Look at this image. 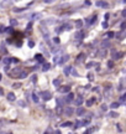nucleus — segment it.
<instances>
[{"label": "nucleus", "instance_id": "nucleus-42", "mask_svg": "<svg viewBox=\"0 0 126 134\" xmlns=\"http://www.w3.org/2000/svg\"><path fill=\"white\" fill-rule=\"evenodd\" d=\"M120 99H121V102H124V100L126 99V94H122V96H121V98H120Z\"/></svg>", "mask_w": 126, "mask_h": 134}, {"label": "nucleus", "instance_id": "nucleus-16", "mask_svg": "<svg viewBox=\"0 0 126 134\" xmlns=\"http://www.w3.org/2000/svg\"><path fill=\"white\" fill-rule=\"evenodd\" d=\"M53 86H56V87H58L59 85H61V78H56V80H53Z\"/></svg>", "mask_w": 126, "mask_h": 134}, {"label": "nucleus", "instance_id": "nucleus-13", "mask_svg": "<svg viewBox=\"0 0 126 134\" xmlns=\"http://www.w3.org/2000/svg\"><path fill=\"white\" fill-rule=\"evenodd\" d=\"M11 62H12V57H5L4 58V63H5V65H10Z\"/></svg>", "mask_w": 126, "mask_h": 134}, {"label": "nucleus", "instance_id": "nucleus-46", "mask_svg": "<svg viewBox=\"0 0 126 134\" xmlns=\"http://www.w3.org/2000/svg\"><path fill=\"white\" fill-rule=\"evenodd\" d=\"M4 70H5V71H6V72L9 71V70H10V67H9V65H6V66H5V68H4Z\"/></svg>", "mask_w": 126, "mask_h": 134}, {"label": "nucleus", "instance_id": "nucleus-37", "mask_svg": "<svg viewBox=\"0 0 126 134\" xmlns=\"http://www.w3.org/2000/svg\"><path fill=\"white\" fill-rule=\"evenodd\" d=\"M31 27H32V23H29V24H27V26H26V29L31 30Z\"/></svg>", "mask_w": 126, "mask_h": 134}, {"label": "nucleus", "instance_id": "nucleus-47", "mask_svg": "<svg viewBox=\"0 0 126 134\" xmlns=\"http://www.w3.org/2000/svg\"><path fill=\"white\" fill-rule=\"evenodd\" d=\"M103 46H104V47H105V46H109V42H106V41H104V42H103Z\"/></svg>", "mask_w": 126, "mask_h": 134}, {"label": "nucleus", "instance_id": "nucleus-45", "mask_svg": "<svg viewBox=\"0 0 126 134\" xmlns=\"http://www.w3.org/2000/svg\"><path fill=\"white\" fill-rule=\"evenodd\" d=\"M12 62L17 63V62H19V58H14V57H12Z\"/></svg>", "mask_w": 126, "mask_h": 134}, {"label": "nucleus", "instance_id": "nucleus-32", "mask_svg": "<svg viewBox=\"0 0 126 134\" xmlns=\"http://www.w3.org/2000/svg\"><path fill=\"white\" fill-rule=\"evenodd\" d=\"M102 26L104 27V29H108V21H106V20H105V21L102 24Z\"/></svg>", "mask_w": 126, "mask_h": 134}, {"label": "nucleus", "instance_id": "nucleus-29", "mask_svg": "<svg viewBox=\"0 0 126 134\" xmlns=\"http://www.w3.org/2000/svg\"><path fill=\"white\" fill-rule=\"evenodd\" d=\"M93 66H95V62H89V63H87V68H90V67H93Z\"/></svg>", "mask_w": 126, "mask_h": 134}, {"label": "nucleus", "instance_id": "nucleus-33", "mask_svg": "<svg viewBox=\"0 0 126 134\" xmlns=\"http://www.w3.org/2000/svg\"><path fill=\"white\" fill-rule=\"evenodd\" d=\"M53 42H56V43H59V42H61V40H59V37H57V36H56V37L53 38Z\"/></svg>", "mask_w": 126, "mask_h": 134}, {"label": "nucleus", "instance_id": "nucleus-40", "mask_svg": "<svg viewBox=\"0 0 126 134\" xmlns=\"http://www.w3.org/2000/svg\"><path fill=\"white\" fill-rule=\"evenodd\" d=\"M25 9H14V11L15 13H20V11H24Z\"/></svg>", "mask_w": 126, "mask_h": 134}, {"label": "nucleus", "instance_id": "nucleus-8", "mask_svg": "<svg viewBox=\"0 0 126 134\" xmlns=\"http://www.w3.org/2000/svg\"><path fill=\"white\" fill-rule=\"evenodd\" d=\"M83 37H84V34H83L82 31H79V32L75 34V40H83Z\"/></svg>", "mask_w": 126, "mask_h": 134}, {"label": "nucleus", "instance_id": "nucleus-4", "mask_svg": "<svg viewBox=\"0 0 126 134\" xmlns=\"http://www.w3.org/2000/svg\"><path fill=\"white\" fill-rule=\"evenodd\" d=\"M6 98H8V100H10V102H14L16 97H15V94L12 93V92H9V93H8V96H6Z\"/></svg>", "mask_w": 126, "mask_h": 134}, {"label": "nucleus", "instance_id": "nucleus-17", "mask_svg": "<svg viewBox=\"0 0 126 134\" xmlns=\"http://www.w3.org/2000/svg\"><path fill=\"white\" fill-rule=\"evenodd\" d=\"M49 68H51V65H49V63H45L43 65V67H42V71H48Z\"/></svg>", "mask_w": 126, "mask_h": 134}, {"label": "nucleus", "instance_id": "nucleus-50", "mask_svg": "<svg viewBox=\"0 0 126 134\" xmlns=\"http://www.w3.org/2000/svg\"><path fill=\"white\" fill-rule=\"evenodd\" d=\"M3 94H4V91H3V88L0 87V96H3Z\"/></svg>", "mask_w": 126, "mask_h": 134}, {"label": "nucleus", "instance_id": "nucleus-3", "mask_svg": "<svg viewBox=\"0 0 126 134\" xmlns=\"http://www.w3.org/2000/svg\"><path fill=\"white\" fill-rule=\"evenodd\" d=\"M62 60H58V61H57V63H58V65H63V63L66 62V61H68V58H69V56H68V55H64V56H62Z\"/></svg>", "mask_w": 126, "mask_h": 134}, {"label": "nucleus", "instance_id": "nucleus-12", "mask_svg": "<svg viewBox=\"0 0 126 134\" xmlns=\"http://www.w3.org/2000/svg\"><path fill=\"white\" fill-rule=\"evenodd\" d=\"M85 57V55H84V53H80V55H79V56H78L77 57V60H75V62H82L83 61V58Z\"/></svg>", "mask_w": 126, "mask_h": 134}, {"label": "nucleus", "instance_id": "nucleus-39", "mask_svg": "<svg viewBox=\"0 0 126 134\" xmlns=\"http://www.w3.org/2000/svg\"><path fill=\"white\" fill-rule=\"evenodd\" d=\"M36 81H37V76L34 75V76H32V82H36Z\"/></svg>", "mask_w": 126, "mask_h": 134}, {"label": "nucleus", "instance_id": "nucleus-43", "mask_svg": "<svg viewBox=\"0 0 126 134\" xmlns=\"http://www.w3.org/2000/svg\"><path fill=\"white\" fill-rule=\"evenodd\" d=\"M19 105H21V107H25V103L22 102V100H19Z\"/></svg>", "mask_w": 126, "mask_h": 134}, {"label": "nucleus", "instance_id": "nucleus-14", "mask_svg": "<svg viewBox=\"0 0 126 134\" xmlns=\"http://www.w3.org/2000/svg\"><path fill=\"white\" fill-rule=\"evenodd\" d=\"M85 113V109L84 108H78L77 109V115H83Z\"/></svg>", "mask_w": 126, "mask_h": 134}, {"label": "nucleus", "instance_id": "nucleus-28", "mask_svg": "<svg viewBox=\"0 0 126 134\" xmlns=\"http://www.w3.org/2000/svg\"><path fill=\"white\" fill-rule=\"evenodd\" d=\"M98 19V16L97 15H94V16H93L92 18V20H90V24H94V23H95V20Z\"/></svg>", "mask_w": 126, "mask_h": 134}, {"label": "nucleus", "instance_id": "nucleus-27", "mask_svg": "<svg viewBox=\"0 0 126 134\" xmlns=\"http://www.w3.org/2000/svg\"><path fill=\"white\" fill-rule=\"evenodd\" d=\"M88 80H89V81H93V80H94V75H93V73H88Z\"/></svg>", "mask_w": 126, "mask_h": 134}, {"label": "nucleus", "instance_id": "nucleus-20", "mask_svg": "<svg viewBox=\"0 0 126 134\" xmlns=\"http://www.w3.org/2000/svg\"><path fill=\"white\" fill-rule=\"evenodd\" d=\"M95 102V98H92V99H88L87 100V105L88 107H90V105H93V103Z\"/></svg>", "mask_w": 126, "mask_h": 134}, {"label": "nucleus", "instance_id": "nucleus-51", "mask_svg": "<svg viewBox=\"0 0 126 134\" xmlns=\"http://www.w3.org/2000/svg\"><path fill=\"white\" fill-rule=\"evenodd\" d=\"M1 78H3V76H1V73H0V81H1Z\"/></svg>", "mask_w": 126, "mask_h": 134}, {"label": "nucleus", "instance_id": "nucleus-19", "mask_svg": "<svg viewBox=\"0 0 126 134\" xmlns=\"http://www.w3.org/2000/svg\"><path fill=\"white\" fill-rule=\"evenodd\" d=\"M27 77V72H20V75H19V78H26Z\"/></svg>", "mask_w": 126, "mask_h": 134}, {"label": "nucleus", "instance_id": "nucleus-41", "mask_svg": "<svg viewBox=\"0 0 126 134\" xmlns=\"http://www.w3.org/2000/svg\"><path fill=\"white\" fill-rule=\"evenodd\" d=\"M45 3H47V4H51V3H53L54 0H43Z\"/></svg>", "mask_w": 126, "mask_h": 134}, {"label": "nucleus", "instance_id": "nucleus-26", "mask_svg": "<svg viewBox=\"0 0 126 134\" xmlns=\"http://www.w3.org/2000/svg\"><path fill=\"white\" fill-rule=\"evenodd\" d=\"M94 130H97V128H95V127H92L90 129H87V130H85V133H92V132H94Z\"/></svg>", "mask_w": 126, "mask_h": 134}, {"label": "nucleus", "instance_id": "nucleus-48", "mask_svg": "<svg viewBox=\"0 0 126 134\" xmlns=\"http://www.w3.org/2000/svg\"><path fill=\"white\" fill-rule=\"evenodd\" d=\"M106 108H108V107H106L105 104H103V105H102V109H103V110H106Z\"/></svg>", "mask_w": 126, "mask_h": 134}, {"label": "nucleus", "instance_id": "nucleus-44", "mask_svg": "<svg viewBox=\"0 0 126 134\" xmlns=\"http://www.w3.org/2000/svg\"><path fill=\"white\" fill-rule=\"evenodd\" d=\"M125 26H126V23H122L121 24V30H125Z\"/></svg>", "mask_w": 126, "mask_h": 134}, {"label": "nucleus", "instance_id": "nucleus-49", "mask_svg": "<svg viewBox=\"0 0 126 134\" xmlns=\"http://www.w3.org/2000/svg\"><path fill=\"white\" fill-rule=\"evenodd\" d=\"M121 15H122V16H124V18H125V16H126V10H122Z\"/></svg>", "mask_w": 126, "mask_h": 134}, {"label": "nucleus", "instance_id": "nucleus-30", "mask_svg": "<svg viewBox=\"0 0 126 134\" xmlns=\"http://www.w3.org/2000/svg\"><path fill=\"white\" fill-rule=\"evenodd\" d=\"M108 66H109V68H112L114 67V62L112 61H108Z\"/></svg>", "mask_w": 126, "mask_h": 134}, {"label": "nucleus", "instance_id": "nucleus-24", "mask_svg": "<svg viewBox=\"0 0 126 134\" xmlns=\"http://www.w3.org/2000/svg\"><path fill=\"white\" fill-rule=\"evenodd\" d=\"M109 117H111V118H116L117 113L116 112H110V113H109Z\"/></svg>", "mask_w": 126, "mask_h": 134}, {"label": "nucleus", "instance_id": "nucleus-38", "mask_svg": "<svg viewBox=\"0 0 126 134\" xmlns=\"http://www.w3.org/2000/svg\"><path fill=\"white\" fill-rule=\"evenodd\" d=\"M109 16H110V14H109V13H106V14L104 15V19H105V20L108 21V19H109Z\"/></svg>", "mask_w": 126, "mask_h": 134}, {"label": "nucleus", "instance_id": "nucleus-22", "mask_svg": "<svg viewBox=\"0 0 126 134\" xmlns=\"http://www.w3.org/2000/svg\"><path fill=\"white\" fill-rule=\"evenodd\" d=\"M57 104H58V107H63V104H64V102H63L61 98H57Z\"/></svg>", "mask_w": 126, "mask_h": 134}, {"label": "nucleus", "instance_id": "nucleus-21", "mask_svg": "<svg viewBox=\"0 0 126 134\" xmlns=\"http://www.w3.org/2000/svg\"><path fill=\"white\" fill-rule=\"evenodd\" d=\"M72 123H71V122H64V123H62V124H61V127H72Z\"/></svg>", "mask_w": 126, "mask_h": 134}, {"label": "nucleus", "instance_id": "nucleus-1", "mask_svg": "<svg viewBox=\"0 0 126 134\" xmlns=\"http://www.w3.org/2000/svg\"><path fill=\"white\" fill-rule=\"evenodd\" d=\"M41 97H42L45 100H49L52 98V93L49 91H43V92H41Z\"/></svg>", "mask_w": 126, "mask_h": 134}, {"label": "nucleus", "instance_id": "nucleus-11", "mask_svg": "<svg viewBox=\"0 0 126 134\" xmlns=\"http://www.w3.org/2000/svg\"><path fill=\"white\" fill-rule=\"evenodd\" d=\"M119 105H120V103H119V102H112L111 104H110V108H112V109H116V108H119Z\"/></svg>", "mask_w": 126, "mask_h": 134}, {"label": "nucleus", "instance_id": "nucleus-7", "mask_svg": "<svg viewBox=\"0 0 126 134\" xmlns=\"http://www.w3.org/2000/svg\"><path fill=\"white\" fill-rule=\"evenodd\" d=\"M64 112H66V114H67V115H72V114H73V112H74V109H73L72 107H67Z\"/></svg>", "mask_w": 126, "mask_h": 134}, {"label": "nucleus", "instance_id": "nucleus-18", "mask_svg": "<svg viewBox=\"0 0 126 134\" xmlns=\"http://www.w3.org/2000/svg\"><path fill=\"white\" fill-rule=\"evenodd\" d=\"M32 100H34L35 103H37V102H39V96L36 94V92H34V93H32Z\"/></svg>", "mask_w": 126, "mask_h": 134}, {"label": "nucleus", "instance_id": "nucleus-10", "mask_svg": "<svg viewBox=\"0 0 126 134\" xmlns=\"http://www.w3.org/2000/svg\"><path fill=\"white\" fill-rule=\"evenodd\" d=\"M35 58H36V60H37L39 62H43V56H42L41 53H37V55L35 56Z\"/></svg>", "mask_w": 126, "mask_h": 134}, {"label": "nucleus", "instance_id": "nucleus-31", "mask_svg": "<svg viewBox=\"0 0 126 134\" xmlns=\"http://www.w3.org/2000/svg\"><path fill=\"white\" fill-rule=\"evenodd\" d=\"M82 25H83V23L80 21V20H79V21H77V27H78V29H80V27H82Z\"/></svg>", "mask_w": 126, "mask_h": 134}, {"label": "nucleus", "instance_id": "nucleus-5", "mask_svg": "<svg viewBox=\"0 0 126 134\" xmlns=\"http://www.w3.org/2000/svg\"><path fill=\"white\" fill-rule=\"evenodd\" d=\"M73 98H74V94L69 91V92H68V94H67V97H66V102H72Z\"/></svg>", "mask_w": 126, "mask_h": 134}, {"label": "nucleus", "instance_id": "nucleus-36", "mask_svg": "<svg viewBox=\"0 0 126 134\" xmlns=\"http://www.w3.org/2000/svg\"><path fill=\"white\" fill-rule=\"evenodd\" d=\"M34 46H35V42H34V41H29V47L32 48Z\"/></svg>", "mask_w": 126, "mask_h": 134}, {"label": "nucleus", "instance_id": "nucleus-2", "mask_svg": "<svg viewBox=\"0 0 126 134\" xmlns=\"http://www.w3.org/2000/svg\"><path fill=\"white\" fill-rule=\"evenodd\" d=\"M95 5H97L98 8H108L109 6V4H108L106 1H103V0H98L97 3H95Z\"/></svg>", "mask_w": 126, "mask_h": 134}, {"label": "nucleus", "instance_id": "nucleus-9", "mask_svg": "<svg viewBox=\"0 0 126 134\" xmlns=\"http://www.w3.org/2000/svg\"><path fill=\"white\" fill-rule=\"evenodd\" d=\"M71 71H72V67L71 66H68V67H64V70H63V73H64V75H69V73H71Z\"/></svg>", "mask_w": 126, "mask_h": 134}, {"label": "nucleus", "instance_id": "nucleus-23", "mask_svg": "<svg viewBox=\"0 0 126 134\" xmlns=\"http://www.w3.org/2000/svg\"><path fill=\"white\" fill-rule=\"evenodd\" d=\"M75 103H77V105H80L83 103V98L82 97H79V98H77V100H75Z\"/></svg>", "mask_w": 126, "mask_h": 134}, {"label": "nucleus", "instance_id": "nucleus-15", "mask_svg": "<svg viewBox=\"0 0 126 134\" xmlns=\"http://www.w3.org/2000/svg\"><path fill=\"white\" fill-rule=\"evenodd\" d=\"M120 57H122V53H121V52L114 53V56H112V58H114V60H119Z\"/></svg>", "mask_w": 126, "mask_h": 134}, {"label": "nucleus", "instance_id": "nucleus-35", "mask_svg": "<svg viewBox=\"0 0 126 134\" xmlns=\"http://www.w3.org/2000/svg\"><path fill=\"white\" fill-rule=\"evenodd\" d=\"M10 24H11V25H17V21H16V20H14V19H11V20H10Z\"/></svg>", "mask_w": 126, "mask_h": 134}, {"label": "nucleus", "instance_id": "nucleus-25", "mask_svg": "<svg viewBox=\"0 0 126 134\" xmlns=\"http://www.w3.org/2000/svg\"><path fill=\"white\" fill-rule=\"evenodd\" d=\"M114 36H115V34L112 32V31H109V32H108V37L109 38H112Z\"/></svg>", "mask_w": 126, "mask_h": 134}, {"label": "nucleus", "instance_id": "nucleus-6", "mask_svg": "<svg viewBox=\"0 0 126 134\" xmlns=\"http://www.w3.org/2000/svg\"><path fill=\"white\" fill-rule=\"evenodd\" d=\"M69 91H71V87H68V86H64L59 88V92H62V93H68Z\"/></svg>", "mask_w": 126, "mask_h": 134}, {"label": "nucleus", "instance_id": "nucleus-34", "mask_svg": "<svg viewBox=\"0 0 126 134\" xmlns=\"http://www.w3.org/2000/svg\"><path fill=\"white\" fill-rule=\"evenodd\" d=\"M12 87H14V88H20V87H21V83H14Z\"/></svg>", "mask_w": 126, "mask_h": 134}]
</instances>
